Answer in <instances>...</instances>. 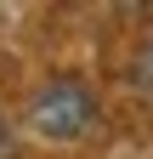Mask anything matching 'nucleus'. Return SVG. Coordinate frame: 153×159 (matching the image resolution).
<instances>
[{
  "label": "nucleus",
  "instance_id": "1",
  "mask_svg": "<svg viewBox=\"0 0 153 159\" xmlns=\"http://www.w3.org/2000/svg\"><path fill=\"white\" fill-rule=\"evenodd\" d=\"M97 119H102L97 91H91L80 74H51V80H40L34 97H28V125L40 131L46 142H80Z\"/></svg>",
  "mask_w": 153,
  "mask_h": 159
},
{
  "label": "nucleus",
  "instance_id": "2",
  "mask_svg": "<svg viewBox=\"0 0 153 159\" xmlns=\"http://www.w3.org/2000/svg\"><path fill=\"white\" fill-rule=\"evenodd\" d=\"M130 80H136V91L153 102V40H142V51H136V63H130Z\"/></svg>",
  "mask_w": 153,
  "mask_h": 159
}]
</instances>
